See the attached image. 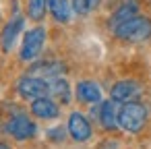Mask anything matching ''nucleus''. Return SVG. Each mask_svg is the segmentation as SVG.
Wrapping results in <instances>:
<instances>
[{
  "instance_id": "2",
  "label": "nucleus",
  "mask_w": 151,
  "mask_h": 149,
  "mask_svg": "<svg viewBox=\"0 0 151 149\" xmlns=\"http://www.w3.org/2000/svg\"><path fill=\"white\" fill-rule=\"evenodd\" d=\"M46 42H48V29L44 25H35L31 29H27L23 33V42H21V50H19V58L21 62H35L40 60L44 48H46Z\"/></svg>"
},
{
  "instance_id": "3",
  "label": "nucleus",
  "mask_w": 151,
  "mask_h": 149,
  "mask_svg": "<svg viewBox=\"0 0 151 149\" xmlns=\"http://www.w3.org/2000/svg\"><path fill=\"white\" fill-rule=\"evenodd\" d=\"M149 118V110L141 101H130V104H120L118 112V126L126 132H139L145 128Z\"/></svg>"
},
{
  "instance_id": "21",
  "label": "nucleus",
  "mask_w": 151,
  "mask_h": 149,
  "mask_svg": "<svg viewBox=\"0 0 151 149\" xmlns=\"http://www.w3.org/2000/svg\"><path fill=\"white\" fill-rule=\"evenodd\" d=\"M0 23H2V11H0Z\"/></svg>"
},
{
  "instance_id": "17",
  "label": "nucleus",
  "mask_w": 151,
  "mask_h": 149,
  "mask_svg": "<svg viewBox=\"0 0 151 149\" xmlns=\"http://www.w3.org/2000/svg\"><path fill=\"white\" fill-rule=\"evenodd\" d=\"M70 6H73V13L75 15H79V17H85V15H89L91 11H89V2L87 0H70Z\"/></svg>"
},
{
  "instance_id": "13",
  "label": "nucleus",
  "mask_w": 151,
  "mask_h": 149,
  "mask_svg": "<svg viewBox=\"0 0 151 149\" xmlns=\"http://www.w3.org/2000/svg\"><path fill=\"white\" fill-rule=\"evenodd\" d=\"M31 114L40 120H54L60 116V104L56 99H52L50 95L48 97H40V99H33L31 101Z\"/></svg>"
},
{
  "instance_id": "7",
  "label": "nucleus",
  "mask_w": 151,
  "mask_h": 149,
  "mask_svg": "<svg viewBox=\"0 0 151 149\" xmlns=\"http://www.w3.org/2000/svg\"><path fill=\"white\" fill-rule=\"evenodd\" d=\"M143 95V85L134 79H122L116 81L110 89V97L118 104H130V101H139V97Z\"/></svg>"
},
{
  "instance_id": "6",
  "label": "nucleus",
  "mask_w": 151,
  "mask_h": 149,
  "mask_svg": "<svg viewBox=\"0 0 151 149\" xmlns=\"http://www.w3.org/2000/svg\"><path fill=\"white\" fill-rule=\"evenodd\" d=\"M15 89H17V93L23 99H29V101L50 95V83L44 81V79H37V77H29V75H23L17 81V87Z\"/></svg>"
},
{
  "instance_id": "9",
  "label": "nucleus",
  "mask_w": 151,
  "mask_h": 149,
  "mask_svg": "<svg viewBox=\"0 0 151 149\" xmlns=\"http://www.w3.org/2000/svg\"><path fill=\"white\" fill-rule=\"evenodd\" d=\"M25 27V17L23 15H11V19L2 25V29H0V48H2V52H11L21 35Z\"/></svg>"
},
{
  "instance_id": "19",
  "label": "nucleus",
  "mask_w": 151,
  "mask_h": 149,
  "mask_svg": "<svg viewBox=\"0 0 151 149\" xmlns=\"http://www.w3.org/2000/svg\"><path fill=\"white\" fill-rule=\"evenodd\" d=\"M87 2H89V11H97L99 4H101V0H87Z\"/></svg>"
},
{
  "instance_id": "10",
  "label": "nucleus",
  "mask_w": 151,
  "mask_h": 149,
  "mask_svg": "<svg viewBox=\"0 0 151 149\" xmlns=\"http://www.w3.org/2000/svg\"><path fill=\"white\" fill-rule=\"evenodd\" d=\"M118 112H120V104L114 101L112 97L106 99V101H101V104H97L93 108V114L97 116V122L101 124L104 130H110V132L116 130V128H120L118 126Z\"/></svg>"
},
{
  "instance_id": "4",
  "label": "nucleus",
  "mask_w": 151,
  "mask_h": 149,
  "mask_svg": "<svg viewBox=\"0 0 151 149\" xmlns=\"http://www.w3.org/2000/svg\"><path fill=\"white\" fill-rule=\"evenodd\" d=\"M25 75L37 77V79H44V81H52V79H58V77L66 75V64L62 60H54V58H44V60L40 58V60L29 64Z\"/></svg>"
},
{
  "instance_id": "16",
  "label": "nucleus",
  "mask_w": 151,
  "mask_h": 149,
  "mask_svg": "<svg viewBox=\"0 0 151 149\" xmlns=\"http://www.w3.org/2000/svg\"><path fill=\"white\" fill-rule=\"evenodd\" d=\"M25 15L33 23H42L48 15V0H27Z\"/></svg>"
},
{
  "instance_id": "8",
  "label": "nucleus",
  "mask_w": 151,
  "mask_h": 149,
  "mask_svg": "<svg viewBox=\"0 0 151 149\" xmlns=\"http://www.w3.org/2000/svg\"><path fill=\"white\" fill-rule=\"evenodd\" d=\"M137 15H141V0H118L108 17V27L114 31L118 25H122L124 21L132 19Z\"/></svg>"
},
{
  "instance_id": "15",
  "label": "nucleus",
  "mask_w": 151,
  "mask_h": 149,
  "mask_svg": "<svg viewBox=\"0 0 151 149\" xmlns=\"http://www.w3.org/2000/svg\"><path fill=\"white\" fill-rule=\"evenodd\" d=\"M48 83H50V97L52 99H56L58 104H68L70 101L73 91H70V85H68L66 77H58V79H52Z\"/></svg>"
},
{
  "instance_id": "14",
  "label": "nucleus",
  "mask_w": 151,
  "mask_h": 149,
  "mask_svg": "<svg viewBox=\"0 0 151 149\" xmlns=\"http://www.w3.org/2000/svg\"><path fill=\"white\" fill-rule=\"evenodd\" d=\"M48 13L52 15V19L60 25L68 23L73 17V6L70 0H48Z\"/></svg>"
},
{
  "instance_id": "20",
  "label": "nucleus",
  "mask_w": 151,
  "mask_h": 149,
  "mask_svg": "<svg viewBox=\"0 0 151 149\" xmlns=\"http://www.w3.org/2000/svg\"><path fill=\"white\" fill-rule=\"evenodd\" d=\"M0 149H11V145H6V143H2V141H0Z\"/></svg>"
},
{
  "instance_id": "11",
  "label": "nucleus",
  "mask_w": 151,
  "mask_h": 149,
  "mask_svg": "<svg viewBox=\"0 0 151 149\" xmlns=\"http://www.w3.org/2000/svg\"><path fill=\"white\" fill-rule=\"evenodd\" d=\"M66 130L73 137V141H77V143H85L93 135V126H91L89 118L81 112H70L68 122H66Z\"/></svg>"
},
{
  "instance_id": "1",
  "label": "nucleus",
  "mask_w": 151,
  "mask_h": 149,
  "mask_svg": "<svg viewBox=\"0 0 151 149\" xmlns=\"http://www.w3.org/2000/svg\"><path fill=\"white\" fill-rule=\"evenodd\" d=\"M112 33L116 40L126 42V44H143V42L151 40V17L137 15V17L124 21L122 25H118Z\"/></svg>"
},
{
  "instance_id": "12",
  "label": "nucleus",
  "mask_w": 151,
  "mask_h": 149,
  "mask_svg": "<svg viewBox=\"0 0 151 149\" xmlns=\"http://www.w3.org/2000/svg\"><path fill=\"white\" fill-rule=\"evenodd\" d=\"M101 87L99 83H95L93 79H81L75 87V97L79 104H89V106H97L101 104Z\"/></svg>"
},
{
  "instance_id": "5",
  "label": "nucleus",
  "mask_w": 151,
  "mask_h": 149,
  "mask_svg": "<svg viewBox=\"0 0 151 149\" xmlns=\"http://www.w3.org/2000/svg\"><path fill=\"white\" fill-rule=\"evenodd\" d=\"M6 132L15 139V141H29L35 137L37 132V124L31 120V116H27L25 112H15L9 122H6Z\"/></svg>"
},
{
  "instance_id": "18",
  "label": "nucleus",
  "mask_w": 151,
  "mask_h": 149,
  "mask_svg": "<svg viewBox=\"0 0 151 149\" xmlns=\"http://www.w3.org/2000/svg\"><path fill=\"white\" fill-rule=\"evenodd\" d=\"M68 130H64V126H54V128H50L46 135H48V139L52 141V143H60V141H64V135H66Z\"/></svg>"
}]
</instances>
